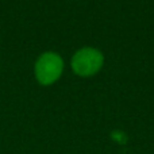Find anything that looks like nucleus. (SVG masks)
I'll list each match as a JSON object with an SVG mask.
<instances>
[{"instance_id": "obj_1", "label": "nucleus", "mask_w": 154, "mask_h": 154, "mask_svg": "<svg viewBox=\"0 0 154 154\" xmlns=\"http://www.w3.org/2000/svg\"><path fill=\"white\" fill-rule=\"evenodd\" d=\"M65 69L64 58L60 53L46 50L37 57L34 62V77L42 87H50L61 79Z\"/></svg>"}, {"instance_id": "obj_2", "label": "nucleus", "mask_w": 154, "mask_h": 154, "mask_svg": "<svg viewBox=\"0 0 154 154\" xmlns=\"http://www.w3.org/2000/svg\"><path fill=\"white\" fill-rule=\"evenodd\" d=\"M104 66V54L93 46L77 49L70 58V69L76 76L88 79L96 76Z\"/></svg>"}, {"instance_id": "obj_3", "label": "nucleus", "mask_w": 154, "mask_h": 154, "mask_svg": "<svg viewBox=\"0 0 154 154\" xmlns=\"http://www.w3.org/2000/svg\"><path fill=\"white\" fill-rule=\"evenodd\" d=\"M111 138L114 139L115 142H118L119 145H125L126 141H127V138H126V134L122 133V131H114V133L111 134Z\"/></svg>"}]
</instances>
